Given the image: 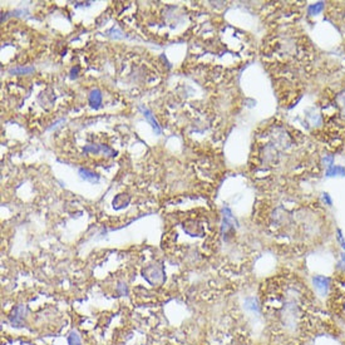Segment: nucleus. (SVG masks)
<instances>
[{"label": "nucleus", "mask_w": 345, "mask_h": 345, "mask_svg": "<svg viewBox=\"0 0 345 345\" xmlns=\"http://www.w3.org/2000/svg\"><path fill=\"white\" fill-rule=\"evenodd\" d=\"M321 10H323V3H317L309 8V13H310V14H317V13L321 12Z\"/></svg>", "instance_id": "17"}, {"label": "nucleus", "mask_w": 345, "mask_h": 345, "mask_svg": "<svg viewBox=\"0 0 345 345\" xmlns=\"http://www.w3.org/2000/svg\"><path fill=\"white\" fill-rule=\"evenodd\" d=\"M130 201H131V197L128 196V195L126 194L117 195L113 200V209L114 210L123 209V207H126L127 205L130 204Z\"/></svg>", "instance_id": "9"}, {"label": "nucleus", "mask_w": 345, "mask_h": 345, "mask_svg": "<svg viewBox=\"0 0 345 345\" xmlns=\"http://www.w3.org/2000/svg\"><path fill=\"white\" fill-rule=\"evenodd\" d=\"M306 120L310 122L313 126H319L321 123V116L317 112H315L314 108H310L306 111Z\"/></svg>", "instance_id": "11"}, {"label": "nucleus", "mask_w": 345, "mask_h": 345, "mask_svg": "<svg viewBox=\"0 0 345 345\" xmlns=\"http://www.w3.org/2000/svg\"><path fill=\"white\" fill-rule=\"evenodd\" d=\"M27 314H28V308L27 305L19 304L15 308L13 309L12 313L9 315V323L13 328H23L25 324V319H27Z\"/></svg>", "instance_id": "2"}, {"label": "nucleus", "mask_w": 345, "mask_h": 345, "mask_svg": "<svg viewBox=\"0 0 345 345\" xmlns=\"http://www.w3.org/2000/svg\"><path fill=\"white\" fill-rule=\"evenodd\" d=\"M336 105H338V107H339L340 109V114H342V117L345 118V90L344 92L339 93L338 96H336Z\"/></svg>", "instance_id": "14"}, {"label": "nucleus", "mask_w": 345, "mask_h": 345, "mask_svg": "<svg viewBox=\"0 0 345 345\" xmlns=\"http://www.w3.org/2000/svg\"><path fill=\"white\" fill-rule=\"evenodd\" d=\"M142 276L152 286H161L166 280L164 265L160 262H153L142 269Z\"/></svg>", "instance_id": "1"}, {"label": "nucleus", "mask_w": 345, "mask_h": 345, "mask_svg": "<svg viewBox=\"0 0 345 345\" xmlns=\"http://www.w3.org/2000/svg\"><path fill=\"white\" fill-rule=\"evenodd\" d=\"M139 111L143 113V116H145L146 120H147L148 123L151 124V127L153 128L154 133H156L157 136H160L161 133H162V128H161L160 123L157 122V120L154 118V114L152 113V112L150 111L147 107H145V105H139Z\"/></svg>", "instance_id": "5"}, {"label": "nucleus", "mask_w": 345, "mask_h": 345, "mask_svg": "<svg viewBox=\"0 0 345 345\" xmlns=\"http://www.w3.org/2000/svg\"><path fill=\"white\" fill-rule=\"evenodd\" d=\"M343 260H344V261H345V254H344V255H343Z\"/></svg>", "instance_id": "20"}, {"label": "nucleus", "mask_w": 345, "mask_h": 345, "mask_svg": "<svg viewBox=\"0 0 345 345\" xmlns=\"http://www.w3.org/2000/svg\"><path fill=\"white\" fill-rule=\"evenodd\" d=\"M68 344L69 345H83L82 344V339L77 330H72L68 335Z\"/></svg>", "instance_id": "13"}, {"label": "nucleus", "mask_w": 345, "mask_h": 345, "mask_svg": "<svg viewBox=\"0 0 345 345\" xmlns=\"http://www.w3.org/2000/svg\"><path fill=\"white\" fill-rule=\"evenodd\" d=\"M314 286L315 289L320 294L327 293L328 287H329V280L324 276H315L314 277Z\"/></svg>", "instance_id": "10"}, {"label": "nucleus", "mask_w": 345, "mask_h": 345, "mask_svg": "<svg viewBox=\"0 0 345 345\" xmlns=\"http://www.w3.org/2000/svg\"><path fill=\"white\" fill-rule=\"evenodd\" d=\"M107 35H112V38H114V39H123L124 38L123 33H122L118 28H112L111 30L108 31Z\"/></svg>", "instance_id": "16"}, {"label": "nucleus", "mask_w": 345, "mask_h": 345, "mask_svg": "<svg viewBox=\"0 0 345 345\" xmlns=\"http://www.w3.org/2000/svg\"><path fill=\"white\" fill-rule=\"evenodd\" d=\"M117 290L118 291H120V290H122V291H120V295H124V294L127 295V294H128V289H127L126 284H120L117 287Z\"/></svg>", "instance_id": "19"}, {"label": "nucleus", "mask_w": 345, "mask_h": 345, "mask_svg": "<svg viewBox=\"0 0 345 345\" xmlns=\"http://www.w3.org/2000/svg\"><path fill=\"white\" fill-rule=\"evenodd\" d=\"M338 172H340V175H344V168H342V167H330L329 171H328V176H333L336 175Z\"/></svg>", "instance_id": "18"}, {"label": "nucleus", "mask_w": 345, "mask_h": 345, "mask_svg": "<svg viewBox=\"0 0 345 345\" xmlns=\"http://www.w3.org/2000/svg\"><path fill=\"white\" fill-rule=\"evenodd\" d=\"M88 102H90V105L94 109H99L101 108V105H102V92L99 90H92L90 93V97H88Z\"/></svg>", "instance_id": "7"}, {"label": "nucleus", "mask_w": 345, "mask_h": 345, "mask_svg": "<svg viewBox=\"0 0 345 345\" xmlns=\"http://www.w3.org/2000/svg\"><path fill=\"white\" fill-rule=\"evenodd\" d=\"M34 71V67H15V68L10 69L9 73L13 75H27V74L33 73Z\"/></svg>", "instance_id": "12"}, {"label": "nucleus", "mask_w": 345, "mask_h": 345, "mask_svg": "<svg viewBox=\"0 0 345 345\" xmlns=\"http://www.w3.org/2000/svg\"><path fill=\"white\" fill-rule=\"evenodd\" d=\"M78 175L82 180L88 182H92V183H98L99 182V175H97L96 172H92L88 168H79L78 170Z\"/></svg>", "instance_id": "8"}, {"label": "nucleus", "mask_w": 345, "mask_h": 345, "mask_svg": "<svg viewBox=\"0 0 345 345\" xmlns=\"http://www.w3.org/2000/svg\"><path fill=\"white\" fill-rule=\"evenodd\" d=\"M183 230L187 232L190 236H202L204 234V228L202 226L196 221H186L183 222Z\"/></svg>", "instance_id": "6"}, {"label": "nucleus", "mask_w": 345, "mask_h": 345, "mask_svg": "<svg viewBox=\"0 0 345 345\" xmlns=\"http://www.w3.org/2000/svg\"><path fill=\"white\" fill-rule=\"evenodd\" d=\"M245 309L251 311H259V305H257V301L254 298H249L245 301Z\"/></svg>", "instance_id": "15"}, {"label": "nucleus", "mask_w": 345, "mask_h": 345, "mask_svg": "<svg viewBox=\"0 0 345 345\" xmlns=\"http://www.w3.org/2000/svg\"><path fill=\"white\" fill-rule=\"evenodd\" d=\"M235 224H236V220L234 219L231 211H230V209L225 207V209H224V221H222V228H221L222 235L225 236V235H227L228 232H231L235 228Z\"/></svg>", "instance_id": "4"}, {"label": "nucleus", "mask_w": 345, "mask_h": 345, "mask_svg": "<svg viewBox=\"0 0 345 345\" xmlns=\"http://www.w3.org/2000/svg\"><path fill=\"white\" fill-rule=\"evenodd\" d=\"M84 153H94V154H105L108 157H114L116 151H113L111 147L105 145H88L83 148Z\"/></svg>", "instance_id": "3"}]
</instances>
